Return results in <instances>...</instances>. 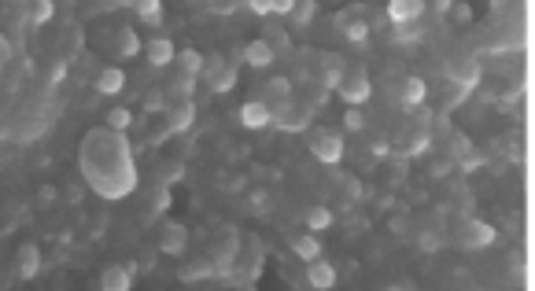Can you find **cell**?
Segmentation results:
<instances>
[{
    "label": "cell",
    "instance_id": "6da1fadb",
    "mask_svg": "<svg viewBox=\"0 0 535 291\" xmlns=\"http://www.w3.org/2000/svg\"><path fill=\"white\" fill-rule=\"evenodd\" d=\"M310 155L321 163H340L344 158V137L336 129H314L310 133Z\"/></svg>",
    "mask_w": 535,
    "mask_h": 291
},
{
    "label": "cell",
    "instance_id": "7a4b0ae2",
    "mask_svg": "<svg viewBox=\"0 0 535 291\" xmlns=\"http://www.w3.org/2000/svg\"><path fill=\"white\" fill-rule=\"evenodd\" d=\"M494 240V229L484 221H473V218H465L458 221V236H454V244H462V247H488Z\"/></svg>",
    "mask_w": 535,
    "mask_h": 291
},
{
    "label": "cell",
    "instance_id": "3957f363",
    "mask_svg": "<svg viewBox=\"0 0 535 291\" xmlns=\"http://www.w3.org/2000/svg\"><path fill=\"white\" fill-rule=\"evenodd\" d=\"M310 118H314V111L292 100L288 107L273 111V126H277V129H284V133H292V129H307V126H310Z\"/></svg>",
    "mask_w": 535,
    "mask_h": 291
},
{
    "label": "cell",
    "instance_id": "277c9868",
    "mask_svg": "<svg viewBox=\"0 0 535 291\" xmlns=\"http://www.w3.org/2000/svg\"><path fill=\"white\" fill-rule=\"evenodd\" d=\"M258 100H263L270 111L288 107V103H292V82H288V77H270V82L263 85V92H258Z\"/></svg>",
    "mask_w": 535,
    "mask_h": 291
},
{
    "label": "cell",
    "instance_id": "5b68a950",
    "mask_svg": "<svg viewBox=\"0 0 535 291\" xmlns=\"http://www.w3.org/2000/svg\"><path fill=\"white\" fill-rule=\"evenodd\" d=\"M189 247V229L181 221H163L159 229V251L163 255H181Z\"/></svg>",
    "mask_w": 535,
    "mask_h": 291
},
{
    "label": "cell",
    "instance_id": "8992f818",
    "mask_svg": "<svg viewBox=\"0 0 535 291\" xmlns=\"http://www.w3.org/2000/svg\"><path fill=\"white\" fill-rule=\"evenodd\" d=\"M318 82L325 85V89H340V82H344V74H347V63L336 56V52H325V56H318Z\"/></svg>",
    "mask_w": 535,
    "mask_h": 291
},
{
    "label": "cell",
    "instance_id": "52a82bcc",
    "mask_svg": "<svg viewBox=\"0 0 535 291\" xmlns=\"http://www.w3.org/2000/svg\"><path fill=\"white\" fill-rule=\"evenodd\" d=\"M369 77H365V70H347L344 74V82H340V96L347 103H365L369 100Z\"/></svg>",
    "mask_w": 535,
    "mask_h": 291
},
{
    "label": "cell",
    "instance_id": "ba28073f",
    "mask_svg": "<svg viewBox=\"0 0 535 291\" xmlns=\"http://www.w3.org/2000/svg\"><path fill=\"white\" fill-rule=\"evenodd\" d=\"M237 118H240V126H247V129H266V126H273V111L266 107L263 100H247Z\"/></svg>",
    "mask_w": 535,
    "mask_h": 291
},
{
    "label": "cell",
    "instance_id": "9c48e42d",
    "mask_svg": "<svg viewBox=\"0 0 535 291\" xmlns=\"http://www.w3.org/2000/svg\"><path fill=\"white\" fill-rule=\"evenodd\" d=\"M15 273L22 281H30V276L41 273V251H37V244H22L15 251Z\"/></svg>",
    "mask_w": 535,
    "mask_h": 291
},
{
    "label": "cell",
    "instance_id": "30bf717a",
    "mask_svg": "<svg viewBox=\"0 0 535 291\" xmlns=\"http://www.w3.org/2000/svg\"><path fill=\"white\" fill-rule=\"evenodd\" d=\"M307 281L314 291H329L336 284V269H332V262H325V258H314V262H307Z\"/></svg>",
    "mask_w": 535,
    "mask_h": 291
},
{
    "label": "cell",
    "instance_id": "8fae6325",
    "mask_svg": "<svg viewBox=\"0 0 535 291\" xmlns=\"http://www.w3.org/2000/svg\"><path fill=\"white\" fill-rule=\"evenodd\" d=\"M133 288V273L126 266H108L100 273V291H129Z\"/></svg>",
    "mask_w": 535,
    "mask_h": 291
},
{
    "label": "cell",
    "instance_id": "7c38bea8",
    "mask_svg": "<svg viewBox=\"0 0 535 291\" xmlns=\"http://www.w3.org/2000/svg\"><path fill=\"white\" fill-rule=\"evenodd\" d=\"M145 56L152 67H170L174 63V45L166 41V37H152V41L145 45Z\"/></svg>",
    "mask_w": 535,
    "mask_h": 291
},
{
    "label": "cell",
    "instance_id": "4fadbf2b",
    "mask_svg": "<svg viewBox=\"0 0 535 291\" xmlns=\"http://www.w3.org/2000/svg\"><path fill=\"white\" fill-rule=\"evenodd\" d=\"M96 89L103 92V96H119V92L126 89V74L119 67H103L96 74Z\"/></svg>",
    "mask_w": 535,
    "mask_h": 291
},
{
    "label": "cell",
    "instance_id": "5bb4252c",
    "mask_svg": "<svg viewBox=\"0 0 535 291\" xmlns=\"http://www.w3.org/2000/svg\"><path fill=\"white\" fill-rule=\"evenodd\" d=\"M476 74H480V70H476L473 59H450V63H447V77H454L458 85H473Z\"/></svg>",
    "mask_w": 535,
    "mask_h": 291
},
{
    "label": "cell",
    "instance_id": "9a60e30c",
    "mask_svg": "<svg viewBox=\"0 0 535 291\" xmlns=\"http://www.w3.org/2000/svg\"><path fill=\"white\" fill-rule=\"evenodd\" d=\"M303 221H307L310 232H321V229H329V225H332V210L321 207V203H314V207L303 210Z\"/></svg>",
    "mask_w": 535,
    "mask_h": 291
},
{
    "label": "cell",
    "instance_id": "2e32d148",
    "mask_svg": "<svg viewBox=\"0 0 535 291\" xmlns=\"http://www.w3.org/2000/svg\"><path fill=\"white\" fill-rule=\"evenodd\" d=\"M244 59L251 63V67H258V70H263V67H270V63L277 59V56H273V48H270L266 41H251V45L244 48Z\"/></svg>",
    "mask_w": 535,
    "mask_h": 291
},
{
    "label": "cell",
    "instance_id": "e0dca14e",
    "mask_svg": "<svg viewBox=\"0 0 535 291\" xmlns=\"http://www.w3.org/2000/svg\"><path fill=\"white\" fill-rule=\"evenodd\" d=\"M425 82L421 77H406V82H402V89H399V103L402 107H413V103H421L425 100Z\"/></svg>",
    "mask_w": 535,
    "mask_h": 291
},
{
    "label": "cell",
    "instance_id": "ac0fdd59",
    "mask_svg": "<svg viewBox=\"0 0 535 291\" xmlns=\"http://www.w3.org/2000/svg\"><path fill=\"white\" fill-rule=\"evenodd\" d=\"M303 107H310V111H321L325 103H329V89H325L321 82H307V89H303Z\"/></svg>",
    "mask_w": 535,
    "mask_h": 291
},
{
    "label": "cell",
    "instance_id": "d6986e66",
    "mask_svg": "<svg viewBox=\"0 0 535 291\" xmlns=\"http://www.w3.org/2000/svg\"><path fill=\"white\" fill-rule=\"evenodd\" d=\"M163 126L170 129V133H181V129H189V126H192V103H181L177 111H166Z\"/></svg>",
    "mask_w": 535,
    "mask_h": 291
},
{
    "label": "cell",
    "instance_id": "ffe728a7",
    "mask_svg": "<svg viewBox=\"0 0 535 291\" xmlns=\"http://www.w3.org/2000/svg\"><path fill=\"white\" fill-rule=\"evenodd\" d=\"M177 59V70H181V77H196L203 70V56L200 52H192V48H185L181 56H174Z\"/></svg>",
    "mask_w": 535,
    "mask_h": 291
},
{
    "label": "cell",
    "instance_id": "44dd1931",
    "mask_svg": "<svg viewBox=\"0 0 535 291\" xmlns=\"http://www.w3.org/2000/svg\"><path fill=\"white\" fill-rule=\"evenodd\" d=\"M292 251H295L299 258H307V262L321 258V247H318L314 236H292Z\"/></svg>",
    "mask_w": 535,
    "mask_h": 291
},
{
    "label": "cell",
    "instance_id": "7402d4cb",
    "mask_svg": "<svg viewBox=\"0 0 535 291\" xmlns=\"http://www.w3.org/2000/svg\"><path fill=\"white\" fill-rule=\"evenodd\" d=\"M421 11H425V4H417V0H413V4H406V0H399V4H391V8H388V15L395 19V22H406V19H417Z\"/></svg>",
    "mask_w": 535,
    "mask_h": 291
},
{
    "label": "cell",
    "instance_id": "603a6c76",
    "mask_svg": "<svg viewBox=\"0 0 535 291\" xmlns=\"http://www.w3.org/2000/svg\"><path fill=\"white\" fill-rule=\"evenodd\" d=\"M115 48H119V59H133L137 52H140V41L133 37V30H122L119 41H115Z\"/></svg>",
    "mask_w": 535,
    "mask_h": 291
},
{
    "label": "cell",
    "instance_id": "cb8c5ba5",
    "mask_svg": "<svg viewBox=\"0 0 535 291\" xmlns=\"http://www.w3.org/2000/svg\"><path fill=\"white\" fill-rule=\"evenodd\" d=\"M207 85H211L214 92H229L233 85H237V67H226V70H218L214 77H207Z\"/></svg>",
    "mask_w": 535,
    "mask_h": 291
},
{
    "label": "cell",
    "instance_id": "d4e9b609",
    "mask_svg": "<svg viewBox=\"0 0 535 291\" xmlns=\"http://www.w3.org/2000/svg\"><path fill=\"white\" fill-rule=\"evenodd\" d=\"M211 258L218 262V266H221V269H226V266H229V262H233V258H237V244H233V240H226V244H214V247H211Z\"/></svg>",
    "mask_w": 535,
    "mask_h": 291
},
{
    "label": "cell",
    "instance_id": "484cf974",
    "mask_svg": "<svg viewBox=\"0 0 535 291\" xmlns=\"http://www.w3.org/2000/svg\"><path fill=\"white\" fill-rule=\"evenodd\" d=\"M166 111V92H148L145 96V114H163Z\"/></svg>",
    "mask_w": 535,
    "mask_h": 291
},
{
    "label": "cell",
    "instance_id": "4316f807",
    "mask_svg": "<svg viewBox=\"0 0 535 291\" xmlns=\"http://www.w3.org/2000/svg\"><path fill=\"white\" fill-rule=\"evenodd\" d=\"M129 122H133V114H129L126 107L108 111V126H111V129H129Z\"/></svg>",
    "mask_w": 535,
    "mask_h": 291
},
{
    "label": "cell",
    "instance_id": "83f0119b",
    "mask_svg": "<svg viewBox=\"0 0 535 291\" xmlns=\"http://www.w3.org/2000/svg\"><path fill=\"white\" fill-rule=\"evenodd\" d=\"M288 15H292V22H295V26H307L310 19H314V4H292Z\"/></svg>",
    "mask_w": 535,
    "mask_h": 291
},
{
    "label": "cell",
    "instance_id": "f1b7e54d",
    "mask_svg": "<svg viewBox=\"0 0 535 291\" xmlns=\"http://www.w3.org/2000/svg\"><path fill=\"white\" fill-rule=\"evenodd\" d=\"M417 244H421L425 251H436V247H443V232H436V229H425L421 236H417Z\"/></svg>",
    "mask_w": 535,
    "mask_h": 291
},
{
    "label": "cell",
    "instance_id": "f546056e",
    "mask_svg": "<svg viewBox=\"0 0 535 291\" xmlns=\"http://www.w3.org/2000/svg\"><path fill=\"white\" fill-rule=\"evenodd\" d=\"M344 33L351 37V41H365V33H369V22H362V19H355L351 26H344Z\"/></svg>",
    "mask_w": 535,
    "mask_h": 291
},
{
    "label": "cell",
    "instance_id": "4dcf8cb0",
    "mask_svg": "<svg viewBox=\"0 0 535 291\" xmlns=\"http://www.w3.org/2000/svg\"><path fill=\"white\" fill-rule=\"evenodd\" d=\"M59 200V192L52 188V184H41V188H37V207H52Z\"/></svg>",
    "mask_w": 535,
    "mask_h": 291
},
{
    "label": "cell",
    "instance_id": "1f68e13d",
    "mask_svg": "<svg viewBox=\"0 0 535 291\" xmlns=\"http://www.w3.org/2000/svg\"><path fill=\"white\" fill-rule=\"evenodd\" d=\"M263 41H266V37H263ZM270 48H273V56H277V52H288V37H284L281 30H273L270 33V41H266Z\"/></svg>",
    "mask_w": 535,
    "mask_h": 291
},
{
    "label": "cell",
    "instance_id": "d6a6232c",
    "mask_svg": "<svg viewBox=\"0 0 535 291\" xmlns=\"http://www.w3.org/2000/svg\"><path fill=\"white\" fill-rule=\"evenodd\" d=\"M207 273H211V266H207V262H200V266L181 269V281H196V276H207Z\"/></svg>",
    "mask_w": 535,
    "mask_h": 291
},
{
    "label": "cell",
    "instance_id": "836d02e7",
    "mask_svg": "<svg viewBox=\"0 0 535 291\" xmlns=\"http://www.w3.org/2000/svg\"><path fill=\"white\" fill-rule=\"evenodd\" d=\"M344 126H347V129H362V126H365V118H362V111H355V107H351V111L344 114Z\"/></svg>",
    "mask_w": 535,
    "mask_h": 291
},
{
    "label": "cell",
    "instance_id": "e575fe53",
    "mask_svg": "<svg viewBox=\"0 0 535 291\" xmlns=\"http://www.w3.org/2000/svg\"><path fill=\"white\" fill-rule=\"evenodd\" d=\"M137 15H140V19H152V22H155V19H159V4H137Z\"/></svg>",
    "mask_w": 535,
    "mask_h": 291
},
{
    "label": "cell",
    "instance_id": "d590c367",
    "mask_svg": "<svg viewBox=\"0 0 535 291\" xmlns=\"http://www.w3.org/2000/svg\"><path fill=\"white\" fill-rule=\"evenodd\" d=\"M251 207L258 210V214H263V210L270 207V195H266V192H251Z\"/></svg>",
    "mask_w": 535,
    "mask_h": 291
},
{
    "label": "cell",
    "instance_id": "8d00e7d4",
    "mask_svg": "<svg viewBox=\"0 0 535 291\" xmlns=\"http://www.w3.org/2000/svg\"><path fill=\"white\" fill-rule=\"evenodd\" d=\"M391 232H395V236H406V218H391Z\"/></svg>",
    "mask_w": 535,
    "mask_h": 291
},
{
    "label": "cell",
    "instance_id": "74e56055",
    "mask_svg": "<svg viewBox=\"0 0 535 291\" xmlns=\"http://www.w3.org/2000/svg\"><path fill=\"white\" fill-rule=\"evenodd\" d=\"M67 203H82V188H78V184L67 188Z\"/></svg>",
    "mask_w": 535,
    "mask_h": 291
},
{
    "label": "cell",
    "instance_id": "f35d334b",
    "mask_svg": "<svg viewBox=\"0 0 535 291\" xmlns=\"http://www.w3.org/2000/svg\"><path fill=\"white\" fill-rule=\"evenodd\" d=\"M251 11H258V15H270V11H273V4H270V0H266V4H263V0H258V4H251Z\"/></svg>",
    "mask_w": 535,
    "mask_h": 291
},
{
    "label": "cell",
    "instance_id": "ab89813d",
    "mask_svg": "<svg viewBox=\"0 0 535 291\" xmlns=\"http://www.w3.org/2000/svg\"><path fill=\"white\" fill-rule=\"evenodd\" d=\"M454 15H458L462 22H469V19H473V11H469L465 4H458V8H454Z\"/></svg>",
    "mask_w": 535,
    "mask_h": 291
},
{
    "label": "cell",
    "instance_id": "60d3db41",
    "mask_svg": "<svg viewBox=\"0 0 535 291\" xmlns=\"http://www.w3.org/2000/svg\"><path fill=\"white\" fill-rule=\"evenodd\" d=\"M48 11H52L48 4H37V8H34V19H37V22H41V19H48Z\"/></svg>",
    "mask_w": 535,
    "mask_h": 291
},
{
    "label": "cell",
    "instance_id": "b9f144b4",
    "mask_svg": "<svg viewBox=\"0 0 535 291\" xmlns=\"http://www.w3.org/2000/svg\"><path fill=\"white\" fill-rule=\"evenodd\" d=\"M237 291H255V288H237Z\"/></svg>",
    "mask_w": 535,
    "mask_h": 291
}]
</instances>
